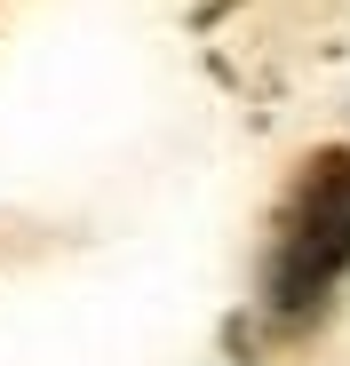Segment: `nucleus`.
I'll return each mask as SVG.
<instances>
[{
	"instance_id": "obj_1",
	"label": "nucleus",
	"mask_w": 350,
	"mask_h": 366,
	"mask_svg": "<svg viewBox=\"0 0 350 366\" xmlns=\"http://www.w3.org/2000/svg\"><path fill=\"white\" fill-rule=\"evenodd\" d=\"M342 271H350V159H326L303 192H295L286 223H279L263 295H271L279 319H303V311H319V295H326Z\"/></svg>"
}]
</instances>
